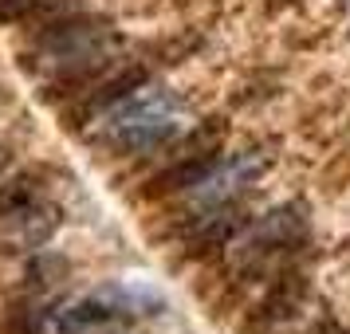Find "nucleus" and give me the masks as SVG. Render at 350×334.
<instances>
[{
    "label": "nucleus",
    "mask_w": 350,
    "mask_h": 334,
    "mask_svg": "<svg viewBox=\"0 0 350 334\" xmlns=\"http://www.w3.org/2000/svg\"><path fill=\"white\" fill-rule=\"evenodd\" d=\"M67 271V264L59 260V255H36L32 264H28V283H36V287H48V283H55L59 275Z\"/></svg>",
    "instance_id": "obj_4"
},
{
    "label": "nucleus",
    "mask_w": 350,
    "mask_h": 334,
    "mask_svg": "<svg viewBox=\"0 0 350 334\" xmlns=\"http://www.w3.org/2000/svg\"><path fill=\"white\" fill-rule=\"evenodd\" d=\"M142 83H146V71H142V67H130V71H122L118 79H111L107 87H103V91H98V95H95V102H98V107H111V102H122V98H130L134 91H138V87H142Z\"/></svg>",
    "instance_id": "obj_3"
},
{
    "label": "nucleus",
    "mask_w": 350,
    "mask_h": 334,
    "mask_svg": "<svg viewBox=\"0 0 350 334\" xmlns=\"http://www.w3.org/2000/svg\"><path fill=\"white\" fill-rule=\"evenodd\" d=\"M55 4H59V0H0V20H4V24H12V20L48 12V8H55Z\"/></svg>",
    "instance_id": "obj_6"
},
{
    "label": "nucleus",
    "mask_w": 350,
    "mask_h": 334,
    "mask_svg": "<svg viewBox=\"0 0 350 334\" xmlns=\"http://www.w3.org/2000/svg\"><path fill=\"white\" fill-rule=\"evenodd\" d=\"M114 318H122V299L111 291H98V295H83L71 307L51 315V331L55 334H91L111 326Z\"/></svg>",
    "instance_id": "obj_2"
},
{
    "label": "nucleus",
    "mask_w": 350,
    "mask_h": 334,
    "mask_svg": "<svg viewBox=\"0 0 350 334\" xmlns=\"http://www.w3.org/2000/svg\"><path fill=\"white\" fill-rule=\"evenodd\" d=\"M174 134H177V114L165 95L130 98L107 122V142L118 145V150H150V145H161Z\"/></svg>",
    "instance_id": "obj_1"
},
{
    "label": "nucleus",
    "mask_w": 350,
    "mask_h": 334,
    "mask_svg": "<svg viewBox=\"0 0 350 334\" xmlns=\"http://www.w3.org/2000/svg\"><path fill=\"white\" fill-rule=\"evenodd\" d=\"M36 201V193L24 185V181H12V185H0V217H16L20 208H28Z\"/></svg>",
    "instance_id": "obj_5"
}]
</instances>
